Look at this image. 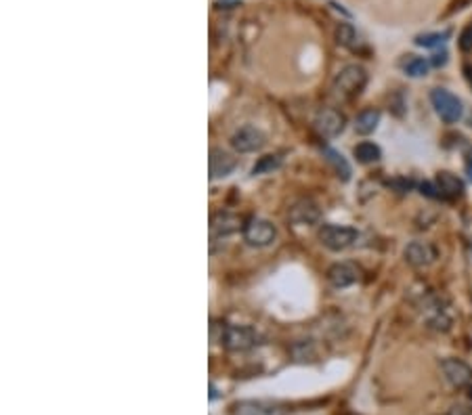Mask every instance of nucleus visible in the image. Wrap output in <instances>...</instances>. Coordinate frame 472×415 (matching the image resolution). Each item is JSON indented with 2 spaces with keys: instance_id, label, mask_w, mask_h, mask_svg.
<instances>
[{
  "instance_id": "f257e3e1",
  "label": "nucleus",
  "mask_w": 472,
  "mask_h": 415,
  "mask_svg": "<svg viewBox=\"0 0 472 415\" xmlns=\"http://www.w3.org/2000/svg\"><path fill=\"white\" fill-rule=\"evenodd\" d=\"M368 84V74L361 65H346L338 72V76L331 82V92L340 101H351Z\"/></svg>"
},
{
  "instance_id": "f03ea898",
  "label": "nucleus",
  "mask_w": 472,
  "mask_h": 415,
  "mask_svg": "<svg viewBox=\"0 0 472 415\" xmlns=\"http://www.w3.org/2000/svg\"><path fill=\"white\" fill-rule=\"evenodd\" d=\"M430 103L445 124H456L464 116L462 101L454 92L445 91V89H434L430 92Z\"/></svg>"
},
{
  "instance_id": "7ed1b4c3",
  "label": "nucleus",
  "mask_w": 472,
  "mask_h": 415,
  "mask_svg": "<svg viewBox=\"0 0 472 415\" xmlns=\"http://www.w3.org/2000/svg\"><path fill=\"white\" fill-rule=\"evenodd\" d=\"M317 235H319V241L331 252H342L351 248L359 237V233L353 227H340V225H324Z\"/></svg>"
},
{
  "instance_id": "20e7f679",
  "label": "nucleus",
  "mask_w": 472,
  "mask_h": 415,
  "mask_svg": "<svg viewBox=\"0 0 472 415\" xmlns=\"http://www.w3.org/2000/svg\"><path fill=\"white\" fill-rule=\"evenodd\" d=\"M275 237H278L275 225L265 218H252L243 227V239L252 248H267L275 241Z\"/></svg>"
},
{
  "instance_id": "39448f33",
  "label": "nucleus",
  "mask_w": 472,
  "mask_h": 415,
  "mask_svg": "<svg viewBox=\"0 0 472 415\" xmlns=\"http://www.w3.org/2000/svg\"><path fill=\"white\" fill-rule=\"evenodd\" d=\"M221 342L229 350H248L256 344V331L248 325H227L223 329Z\"/></svg>"
},
{
  "instance_id": "423d86ee",
  "label": "nucleus",
  "mask_w": 472,
  "mask_h": 415,
  "mask_svg": "<svg viewBox=\"0 0 472 415\" xmlns=\"http://www.w3.org/2000/svg\"><path fill=\"white\" fill-rule=\"evenodd\" d=\"M344 126H346V118L338 109H322L313 120V128L322 138L338 137L344 131Z\"/></svg>"
},
{
  "instance_id": "0eeeda50",
  "label": "nucleus",
  "mask_w": 472,
  "mask_h": 415,
  "mask_svg": "<svg viewBox=\"0 0 472 415\" xmlns=\"http://www.w3.org/2000/svg\"><path fill=\"white\" fill-rule=\"evenodd\" d=\"M441 371L454 388H466L472 382V367L462 359H443Z\"/></svg>"
},
{
  "instance_id": "6e6552de",
  "label": "nucleus",
  "mask_w": 472,
  "mask_h": 415,
  "mask_svg": "<svg viewBox=\"0 0 472 415\" xmlns=\"http://www.w3.org/2000/svg\"><path fill=\"white\" fill-rule=\"evenodd\" d=\"M265 143H267L265 135L258 128H254V126H243L237 133H234V137H231V147L236 149L237 153L258 151V149L265 147Z\"/></svg>"
},
{
  "instance_id": "1a4fd4ad",
  "label": "nucleus",
  "mask_w": 472,
  "mask_h": 415,
  "mask_svg": "<svg viewBox=\"0 0 472 415\" xmlns=\"http://www.w3.org/2000/svg\"><path fill=\"white\" fill-rule=\"evenodd\" d=\"M208 166H210V179H212V181L225 179V177H229L237 168V157L234 153L225 151V149L214 147V149H210Z\"/></svg>"
},
{
  "instance_id": "9d476101",
  "label": "nucleus",
  "mask_w": 472,
  "mask_h": 415,
  "mask_svg": "<svg viewBox=\"0 0 472 415\" xmlns=\"http://www.w3.org/2000/svg\"><path fill=\"white\" fill-rule=\"evenodd\" d=\"M405 260L416 267V269H422V267H428L437 260V248L428 241H412L405 252H403Z\"/></svg>"
},
{
  "instance_id": "9b49d317",
  "label": "nucleus",
  "mask_w": 472,
  "mask_h": 415,
  "mask_svg": "<svg viewBox=\"0 0 472 415\" xmlns=\"http://www.w3.org/2000/svg\"><path fill=\"white\" fill-rule=\"evenodd\" d=\"M287 218H290V223L300 225V227H304V225H315V223L322 218V210H319V206H317L315 201H311V199H300V201H296V204L290 208Z\"/></svg>"
},
{
  "instance_id": "f8f14e48",
  "label": "nucleus",
  "mask_w": 472,
  "mask_h": 415,
  "mask_svg": "<svg viewBox=\"0 0 472 415\" xmlns=\"http://www.w3.org/2000/svg\"><path fill=\"white\" fill-rule=\"evenodd\" d=\"M239 225H241V218L237 214H231V212H219L210 218V237L212 241L214 239H221V237H227L231 233L239 231Z\"/></svg>"
},
{
  "instance_id": "ddd939ff",
  "label": "nucleus",
  "mask_w": 472,
  "mask_h": 415,
  "mask_svg": "<svg viewBox=\"0 0 472 415\" xmlns=\"http://www.w3.org/2000/svg\"><path fill=\"white\" fill-rule=\"evenodd\" d=\"M328 281L334 287H348L359 281V267L353 262H336L328 271Z\"/></svg>"
},
{
  "instance_id": "4468645a",
  "label": "nucleus",
  "mask_w": 472,
  "mask_h": 415,
  "mask_svg": "<svg viewBox=\"0 0 472 415\" xmlns=\"http://www.w3.org/2000/svg\"><path fill=\"white\" fill-rule=\"evenodd\" d=\"M434 187L439 191V197H445V199H458L464 195V181L451 172H439Z\"/></svg>"
},
{
  "instance_id": "2eb2a0df",
  "label": "nucleus",
  "mask_w": 472,
  "mask_h": 415,
  "mask_svg": "<svg viewBox=\"0 0 472 415\" xmlns=\"http://www.w3.org/2000/svg\"><path fill=\"white\" fill-rule=\"evenodd\" d=\"M380 124V111L378 109H363L357 118H355V133L361 137L372 135Z\"/></svg>"
},
{
  "instance_id": "dca6fc26",
  "label": "nucleus",
  "mask_w": 472,
  "mask_h": 415,
  "mask_svg": "<svg viewBox=\"0 0 472 415\" xmlns=\"http://www.w3.org/2000/svg\"><path fill=\"white\" fill-rule=\"evenodd\" d=\"M324 155H326V160L330 162L331 168L336 170V175H338L342 181H348V179H351L353 170H351V166H348V162L344 160L342 153H338V151L331 149V147H324Z\"/></svg>"
},
{
  "instance_id": "f3484780",
  "label": "nucleus",
  "mask_w": 472,
  "mask_h": 415,
  "mask_svg": "<svg viewBox=\"0 0 472 415\" xmlns=\"http://www.w3.org/2000/svg\"><path fill=\"white\" fill-rule=\"evenodd\" d=\"M275 407L260 401H241L234 407V415H273Z\"/></svg>"
},
{
  "instance_id": "a211bd4d",
  "label": "nucleus",
  "mask_w": 472,
  "mask_h": 415,
  "mask_svg": "<svg viewBox=\"0 0 472 415\" xmlns=\"http://www.w3.org/2000/svg\"><path fill=\"white\" fill-rule=\"evenodd\" d=\"M353 153H355V157H357L359 164H374V162H378V160L382 157L380 147H378L376 143H370V140L359 143V145L353 149Z\"/></svg>"
},
{
  "instance_id": "6ab92c4d",
  "label": "nucleus",
  "mask_w": 472,
  "mask_h": 415,
  "mask_svg": "<svg viewBox=\"0 0 472 415\" xmlns=\"http://www.w3.org/2000/svg\"><path fill=\"white\" fill-rule=\"evenodd\" d=\"M336 43L340 46L351 48V50H357L359 36H357V32H355V28L351 23H338V28H336Z\"/></svg>"
},
{
  "instance_id": "aec40b11",
  "label": "nucleus",
  "mask_w": 472,
  "mask_h": 415,
  "mask_svg": "<svg viewBox=\"0 0 472 415\" xmlns=\"http://www.w3.org/2000/svg\"><path fill=\"white\" fill-rule=\"evenodd\" d=\"M401 65H403V72L412 78H422L428 74V61L416 55H407V59Z\"/></svg>"
},
{
  "instance_id": "412c9836",
  "label": "nucleus",
  "mask_w": 472,
  "mask_h": 415,
  "mask_svg": "<svg viewBox=\"0 0 472 415\" xmlns=\"http://www.w3.org/2000/svg\"><path fill=\"white\" fill-rule=\"evenodd\" d=\"M449 38V30L445 32H432V34H420L416 36V45L424 46V48H432V46L443 45Z\"/></svg>"
},
{
  "instance_id": "4be33fe9",
  "label": "nucleus",
  "mask_w": 472,
  "mask_h": 415,
  "mask_svg": "<svg viewBox=\"0 0 472 415\" xmlns=\"http://www.w3.org/2000/svg\"><path fill=\"white\" fill-rule=\"evenodd\" d=\"M280 164H282V157H280V155H265V157L258 160V164H254L252 175H265V172H271V170H275Z\"/></svg>"
},
{
  "instance_id": "5701e85b",
  "label": "nucleus",
  "mask_w": 472,
  "mask_h": 415,
  "mask_svg": "<svg viewBox=\"0 0 472 415\" xmlns=\"http://www.w3.org/2000/svg\"><path fill=\"white\" fill-rule=\"evenodd\" d=\"M460 48H462L464 52H471L472 50V26H468V28L462 32V36H460Z\"/></svg>"
},
{
  "instance_id": "b1692460",
  "label": "nucleus",
  "mask_w": 472,
  "mask_h": 415,
  "mask_svg": "<svg viewBox=\"0 0 472 415\" xmlns=\"http://www.w3.org/2000/svg\"><path fill=\"white\" fill-rule=\"evenodd\" d=\"M447 415H472L471 405H454Z\"/></svg>"
},
{
  "instance_id": "393cba45",
  "label": "nucleus",
  "mask_w": 472,
  "mask_h": 415,
  "mask_svg": "<svg viewBox=\"0 0 472 415\" xmlns=\"http://www.w3.org/2000/svg\"><path fill=\"white\" fill-rule=\"evenodd\" d=\"M447 57H449V55H447V50H441V52H437V55L432 57V65H434V67H441V65H445V63H447Z\"/></svg>"
},
{
  "instance_id": "a878e982",
  "label": "nucleus",
  "mask_w": 472,
  "mask_h": 415,
  "mask_svg": "<svg viewBox=\"0 0 472 415\" xmlns=\"http://www.w3.org/2000/svg\"><path fill=\"white\" fill-rule=\"evenodd\" d=\"M464 78H466V82L471 84V89H472V65L471 63H466V65H464Z\"/></svg>"
},
{
  "instance_id": "bb28decb",
  "label": "nucleus",
  "mask_w": 472,
  "mask_h": 415,
  "mask_svg": "<svg viewBox=\"0 0 472 415\" xmlns=\"http://www.w3.org/2000/svg\"><path fill=\"white\" fill-rule=\"evenodd\" d=\"M468 397L472 399V386H468Z\"/></svg>"
}]
</instances>
